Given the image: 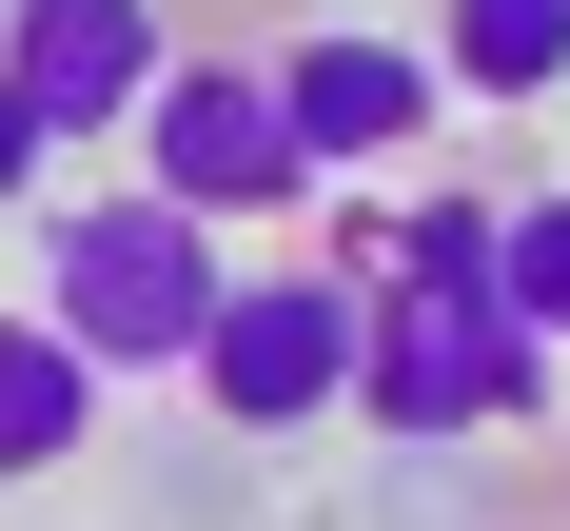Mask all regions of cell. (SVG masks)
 Returning a JSON list of instances; mask_svg holds the SVG:
<instances>
[{"instance_id":"obj_1","label":"cell","mask_w":570,"mask_h":531,"mask_svg":"<svg viewBox=\"0 0 570 531\" xmlns=\"http://www.w3.org/2000/svg\"><path fill=\"white\" fill-rule=\"evenodd\" d=\"M217 295H236L217 217H177L158 177H118V197H59V217H40V315L99 354V374H197Z\"/></svg>"},{"instance_id":"obj_2","label":"cell","mask_w":570,"mask_h":531,"mask_svg":"<svg viewBox=\"0 0 570 531\" xmlns=\"http://www.w3.org/2000/svg\"><path fill=\"white\" fill-rule=\"evenodd\" d=\"M354 413L394 453H453V433H551V335L512 295H433V276H374V354H354Z\"/></svg>"},{"instance_id":"obj_3","label":"cell","mask_w":570,"mask_h":531,"mask_svg":"<svg viewBox=\"0 0 570 531\" xmlns=\"http://www.w3.org/2000/svg\"><path fill=\"white\" fill-rule=\"evenodd\" d=\"M354 354H374V276L354 256L236 276L217 335H197V394H217V433H315V413H354Z\"/></svg>"},{"instance_id":"obj_4","label":"cell","mask_w":570,"mask_h":531,"mask_svg":"<svg viewBox=\"0 0 570 531\" xmlns=\"http://www.w3.org/2000/svg\"><path fill=\"white\" fill-rule=\"evenodd\" d=\"M138 177H158L177 217H295L315 197V158H295V118H276V59H158V99H138Z\"/></svg>"},{"instance_id":"obj_5","label":"cell","mask_w":570,"mask_h":531,"mask_svg":"<svg viewBox=\"0 0 570 531\" xmlns=\"http://www.w3.org/2000/svg\"><path fill=\"white\" fill-rule=\"evenodd\" d=\"M276 118L315 177H394L433 118H453V79H433V40H394V20H295L276 40Z\"/></svg>"},{"instance_id":"obj_6","label":"cell","mask_w":570,"mask_h":531,"mask_svg":"<svg viewBox=\"0 0 570 531\" xmlns=\"http://www.w3.org/2000/svg\"><path fill=\"white\" fill-rule=\"evenodd\" d=\"M158 0H0V99L40 118L59 158L79 138H138V99H158Z\"/></svg>"},{"instance_id":"obj_7","label":"cell","mask_w":570,"mask_h":531,"mask_svg":"<svg viewBox=\"0 0 570 531\" xmlns=\"http://www.w3.org/2000/svg\"><path fill=\"white\" fill-rule=\"evenodd\" d=\"M99 354L59 335L40 295H20V315H0V492H40V472H79V433H99Z\"/></svg>"},{"instance_id":"obj_8","label":"cell","mask_w":570,"mask_h":531,"mask_svg":"<svg viewBox=\"0 0 570 531\" xmlns=\"http://www.w3.org/2000/svg\"><path fill=\"white\" fill-rule=\"evenodd\" d=\"M433 79H453L472 118L570 99V0H433Z\"/></svg>"},{"instance_id":"obj_9","label":"cell","mask_w":570,"mask_h":531,"mask_svg":"<svg viewBox=\"0 0 570 531\" xmlns=\"http://www.w3.org/2000/svg\"><path fill=\"white\" fill-rule=\"evenodd\" d=\"M492 256H512V197H413L374 236V276H433V295H492Z\"/></svg>"},{"instance_id":"obj_10","label":"cell","mask_w":570,"mask_h":531,"mask_svg":"<svg viewBox=\"0 0 570 531\" xmlns=\"http://www.w3.org/2000/svg\"><path fill=\"white\" fill-rule=\"evenodd\" d=\"M492 295H512L531 335L570 354V197H512V256H492Z\"/></svg>"},{"instance_id":"obj_11","label":"cell","mask_w":570,"mask_h":531,"mask_svg":"<svg viewBox=\"0 0 570 531\" xmlns=\"http://www.w3.org/2000/svg\"><path fill=\"white\" fill-rule=\"evenodd\" d=\"M40 177H59V138H40V118H20V99H0V217H20Z\"/></svg>"}]
</instances>
